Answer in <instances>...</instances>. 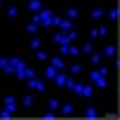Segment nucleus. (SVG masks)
I'll return each instance as SVG.
<instances>
[{
    "instance_id": "8",
    "label": "nucleus",
    "mask_w": 120,
    "mask_h": 120,
    "mask_svg": "<svg viewBox=\"0 0 120 120\" xmlns=\"http://www.w3.org/2000/svg\"><path fill=\"white\" fill-rule=\"evenodd\" d=\"M5 108H7V111H17V103H15V96H5Z\"/></svg>"
},
{
    "instance_id": "22",
    "label": "nucleus",
    "mask_w": 120,
    "mask_h": 120,
    "mask_svg": "<svg viewBox=\"0 0 120 120\" xmlns=\"http://www.w3.org/2000/svg\"><path fill=\"white\" fill-rule=\"evenodd\" d=\"M82 53H84V55H91V53H94V46H91V43H84V46H82Z\"/></svg>"
},
{
    "instance_id": "30",
    "label": "nucleus",
    "mask_w": 120,
    "mask_h": 120,
    "mask_svg": "<svg viewBox=\"0 0 120 120\" xmlns=\"http://www.w3.org/2000/svg\"><path fill=\"white\" fill-rule=\"evenodd\" d=\"M98 34L106 38V36H108V26H106V24H103V26H98Z\"/></svg>"
},
{
    "instance_id": "26",
    "label": "nucleus",
    "mask_w": 120,
    "mask_h": 120,
    "mask_svg": "<svg viewBox=\"0 0 120 120\" xmlns=\"http://www.w3.org/2000/svg\"><path fill=\"white\" fill-rule=\"evenodd\" d=\"M0 118H3V120H10V118H12V111H7V108H3V111H0Z\"/></svg>"
},
{
    "instance_id": "15",
    "label": "nucleus",
    "mask_w": 120,
    "mask_h": 120,
    "mask_svg": "<svg viewBox=\"0 0 120 120\" xmlns=\"http://www.w3.org/2000/svg\"><path fill=\"white\" fill-rule=\"evenodd\" d=\"M60 111H63V115H72L75 108H72V103H63V106H60Z\"/></svg>"
},
{
    "instance_id": "14",
    "label": "nucleus",
    "mask_w": 120,
    "mask_h": 120,
    "mask_svg": "<svg viewBox=\"0 0 120 120\" xmlns=\"http://www.w3.org/2000/svg\"><path fill=\"white\" fill-rule=\"evenodd\" d=\"M58 75H60V70H58V67H53V65H51V67H46V77H53V79H55Z\"/></svg>"
},
{
    "instance_id": "12",
    "label": "nucleus",
    "mask_w": 120,
    "mask_h": 120,
    "mask_svg": "<svg viewBox=\"0 0 120 120\" xmlns=\"http://www.w3.org/2000/svg\"><path fill=\"white\" fill-rule=\"evenodd\" d=\"M29 46H31L34 51H41V38H38V36H31V41H29Z\"/></svg>"
},
{
    "instance_id": "21",
    "label": "nucleus",
    "mask_w": 120,
    "mask_h": 120,
    "mask_svg": "<svg viewBox=\"0 0 120 120\" xmlns=\"http://www.w3.org/2000/svg\"><path fill=\"white\" fill-rule=\"evenodd\" d=\"M70 72H72V75H79V72H82V65H79V63H72V65H70Z\"/></svg>"
},
{
    "instance_id": "3",
    "label": "nucleus",
    "mask_w": 120,
    "mask_h": 120,
    "mask_svg": "<svg viewBox=\"0 0 120 120\" xmlns=\"http://www.w3.org/2000/svg\"><path fill=\"white\" fill-rule=\"evenodd\" d=\"M53 19H55V15L51 12V10H43V12H41V26H46V29L48 26H55Z\"/></svg>"
},
{
    "instance_id": "11",
    "label": "nucleus",
    "mask_w": 120,
    "mask_h": 120,
    "mask_svg": "<svg viewBox=\"0 0 120 120\" xmlns=\"http://www.w3.org/2000/svg\"><path fill=\"white\" fill-rule=\"evenodd\" d=\"M84 115H86V120H96V118H98V113H96V108H94V106H89L86 111H84Z\"/></svg>"
},
{
    "instance_id": "19",
    "label": "nucleus",
    "mask_w": 120,
    "mask_h": 120,
    "mask_svg": "<svg viewBox=\"0 0 120 120\" xmlns=\"http://www.w3.org/2000/svg\"><path fill=\"white\" fill-rule=\"evenodd\" d=\"M60 106H63V103H60L58 98H51V101H48V108H51V111H58Z\"/></svg>"
},
{
    "instance_id": "20",
    "label": "nucleus",
    "mask_w": 120,
    "mask_h": 120,
    "mask_svg": "<svg viewBox=\"0 0 120 120\" xmlns=\"http://www.w3.org/2000/svg\"><path fill=\"white\" fill-rule=\"evenodd\" d=\"M36 58H38V60H43V63H48V60H51V55H48L46 51H36Z\"/></svg>"
},
{
    "instance_id": "25",
    "label": "nucleus",
    "mask_w": 120,
    "mask_h": 120,
    "mask_svg": "<svg viewBox=\"0 0 120 120\" xmlns=\"http://www.w3.org/2000/svg\"><path fill=\"white\" fill-rule=\"evenodd\" d=\"M22 103H24V106L29 108V106H31V103H34V96H31V94H26V96L22 98Z\"/></svg>"
},
{
    "instance_id": "2",
    "label": "nucleus",
    "mask_w": 120,
    "mask_h": 120,
    "mask_svg": "<svg viewBox=\"0 0 120 120\" xmlns=\"http://www.w3.org/2000/svg\"><path fill=\"white\" fill-rule=\"evenodd\" d=\"M53 24L58 26V31H65V34H70V31H72V19H65V17H55V19H53Z\"/></svg>"
},
{
    "instance_id": "18",
    "label": "nucleus",
    "mask_w": 120,
    "mask_h": 120,
    "mask_svg": "<svg viewBox=\"0 0 120 120\" xmlns=\"http://www.w3.org/2000/svg\"><path fill=\"white\" fill-rule=\"evenodd\" d=\"M103 53H106L108 58H113V55H115V46H113V43H108V46L103 48Z\"/></svg>"
},
{
    "instance_id": "24",
    "label": "nucleus",
    "mask_w": 120,
    "mask_h": 120,
    "mask_svg": "<svg viewBox=\"0 0 120 120\" xmlns=\"http://www.w3.org/2000/svg\"><path fill=\"white\" fill-rule=\"evenodd\" d=\"M17 12H19L17 5H10V7H7V15H10V17H17Z\"/></svg>"
},
{
    "instance_id": "1",
    "label": "nucleus",
    "mask_w": 120,
    "mask_h": 120,
    "mask_svg": "<svg viewBox=\"0 0 120 120\" xmlns=\"http://www.w3.org/2000/svg\"><path fill=\"white\" fill-rule=\"evenodd\" d=\"M89 79H91V82H94V86H98V89H106V86H108L106 75H101L98 70H91V72H89Z\"/></svg>"
},
{
    "instance_id": "32",
    "label": "nucleus",
    "mask_w": 120,
    "mask_h": 120,
    "mask_svg": "<svg viewBox=\"0 0 120 120\" xmlns=\"http://www.w3.org/2000/svg\"><path fill=\"white\" fill-rule=\"evenodd\" d=\"M96 70H98V72H101V75H106V77H108V67H106V65H98Z\"/></svg>"
},
{
    "instance_id": "28",
    "label": "nucleus",
    "mask_w": 120,
    "mask_h": 120,
    "mask_svg": "<svg viewBox=\"0 0 120 120\" xmlns=\"http://www.w3.org/2000/svg\"><path fill=\"white\" fill-rule=\"evenodd\" d=\"M65 36H67V43H72L75 38H77V31H75V29H72V31H70V34H65Z\"/></svg>"
},
{
    "instance_id": "23",
    "label": "nucleus",
    "mask_w": 120,
    "mask_h": 120,
    "mask_svg": "<svg viewBox=\"0 0 120 120\" xmlns=\"http://www.w3.org/2000/svg\"><path fill=\"white\" fill-rule=\"evenodd\" d=\"M94 94V86L91 84H84V89H82V96H91Z\"/></svg>"
},
{
    "instance_id": "7",
    "label": "nucleus",
    "mask_w": 120,
    "mask_h": 120,
    "mask_svg": "<svg viewBox=\"0 0 120 120\" xmlns=\"http://www.w3.org/2000/svg\"><path fill=\"white\" fill-rule=\"evenodd\" d=\"M53 41H55L58 46L67 43V36H65V31H55V34H53ZM70 46H72V43H70Z\"/></svg>"
},
{
    "instance_id": "13",
    "label": "nucleus",
    "mask_w": 120,
    "mask_h": 120,
    "mask_svg": "<svg viewBox=\"0 0 120 120\" xmlns=\"http://www.w3.org/2000/svg\"><path fill=\"white\" fill-rule=\"evenodd\" d=\"M38 26H41V24H34V22H29V24H26V34H31V36H36V31H38Z\"/></svg>"
},
{
    "instance_id": "16",
    "label": "nucleus",
    "mask_w": 120,
    "mask_h": 120,
    "mask_svg": "<svg viewBox=\"0 0 120 120\" xmlns=\"http://www.w3.org/2000/svg\"><path fill=\"white\" fill-rule=\"evenodd\" d=\"M79 17V10L77 7H67V19H77Z\"/></svg>"
},
{
    "instance_id": "5",
    "label": "nucleus",
    "mask_w": 120,
    "mask_h": 120,
    "mask_svg": "<svg viewBox=\"0 0 120 120\" xmlns=\"http://www.w3.org/2000/svg\"><path fill=\"white\" fill-rule=\"evenodd\" d=\"M29 10H31V12L36 15V12H43V3H41V0H31V3H29Z\"/></svg>"
},
{
    "instance_id": "33",
    "label": "nucleus",
    "mask_w": 120,
    "mask_h": 120,
    "mask_svg": "<svg viewBox=\"0 0 120 120\" xmlns=\"http://www.w3.org/2000/svg\"><path fill=\"white\" fill-rule=\"evenodd\" d=\"M89 36H91V38H98V36H101V34H98V26H94V29H91V34H89Z\"/></svg>"
},
{
    "instance_id": "31",
    "label": "nucleus",
    "mask_w": 120,
    "mask_h": 120,
    "mask_svg": "<svg viewBox=\"0 0 120 120\" xmlns=\"http://www.w3.org/2000/svg\"><path fill=\"white\" fill-rule=\"evenodd\" d=\"M26 77H29V79H36V72H34L31 67H26Z\"/></svg>"
},
{
    "instance_id": "9",
    "label": "nucleus",
    "mask_w": 120,
    "mask_h": 120,
    "mask_svg": "<svg viewBox=\"0 0 120 120\" xmlns=\"http://www.w3.org/2000/svg\"><path fill=\"white\" fill-rule=\"evenodd\" d=\"M67 82H70V77H67L65 72H60V75L55 77V84H58V86H67Z\"/></svg>"
},
{
    "instance_id": "29",
    "label": "nucleus",
    "mask_w": 120,
    "mask_h": 120,
    "mask_svg": "<svg viewBox=\"0 0 120 120\" xmlns=\"http://www.w3.org/2000/svg\"><path fill=\"white\" fill-rule=\"evenodd\" d=\"M82 89H84V84H75V86H72V91H75L77 96H82Z\"/></svg>"
},
{
    "instance_id": "4",
    "label": "nucleus",
    "mask_w": 120,
    "mask_h": 120,
    "mask_svg": "<svg viewBox=\"0 0 120 120\" xmlns=\"http://www.w3.org/2000/svg\"><path fill=\"white\" fill-rule=\"evenodd\" d=\"M29 89H34V91H46V84L41 82V79H26Z\"/></svg>"
},
{
    "instance_id": "17",
    "label": "nucleus",
    "mask_w": 120,
    "mask_h": 120,
    "mask_svg": "<svg viewBox=\"0 0 120 120\" xmlns=\"http://www.w3.org/2000/svg\"><path fill=\"white\" fill-rule=\"evenodd\" d=\"M103 17V7H94L91 10V19H101Z\"/></svg>"
},
{
    "instance_id": "6",
    "label": "nucleus",
    "mask_w": 120,
    "mask_h": 120,
    "mask_svg": "<svg viewBox=\"0 0 120 120\" xmlns=\"http://www.w3.org/2000/svg\"><path fill=\"white\" fill-rule=\"evenodd\" d=\"M51 65H53V67H58L60 72H63V70H65V60H63V55H55V58H51Z\"/></svg>"
},
{
    "instance_id": "10",
    "label": "nucleus",
    "mask_w": 120,
    "mask_h": 120,
    "mask_svg": "<svg viewBox=\"0 0 120 120\" xmlns=\"http://www.w3.org/2000/svg\"><path fill=\"white\" fill-rule=\"evenodd\" d=\"M89 58H91V65H96V67H98V65H101V60H103V53H96V51H94Z\"/></svg>"
},
{
    "instance_id": "27",
    "label": "nucleus",
    "mask_w": 120,
    "mask_h": 120,
    "mask_svg": "<svg viewBox=\"0 0 120 120\" xmlns=\"http://www.w3.org/2000/svg\"><path fill=\"white\" fill-rule=\"evenodd\" d=\"M43 118H46V120H55V111H51V108H48V111L43 113Z\"/></svg>"
}]
</instances>
